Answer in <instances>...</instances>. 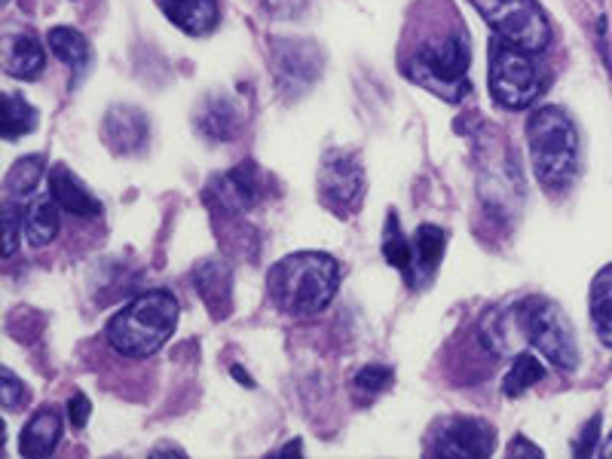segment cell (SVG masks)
I'll return each mask as SVG.
<instances>
[{
    "label": "cell",
    "instance_id": "2e32d148",
    "mask_svg": "<svg viewBox=\"0 0 612 459\" xmlns=\"http://www.w3.org/2000/svg\"><path fill=\"white\" fill-rule=\"evenodd\" d=\"M47 64V52L34 34H13L3 43V71L16 80H38Z\"/></svg>",
    "mask_w": 612,
    "mask_h": 459
},
{
    "label": "cell",
    "instance_id": "ba28073f",
    "mask_svg": "<svg viewBox=\"0 0 612 459\" xmlns=\"http://www.w3.org/2000/svg\"><path fill=\"white\" fill-rule=\"evenodd\" d=\"M368 178L359 153L352 150H328L325 160L319 166V202L338 218H352L362 209Z\"/></svg>",
    "mask_w": 612,
    "mask_h": 459
},
{
    "label": "cell",
    "instance_id": "83f0119b",
    "mask_svg": "<svg viewBox=\"0 0 612 459\" xmlns=\"http://www.w3.org/2000/svg\"><path fill=\"white\" fill-rule=\"evenodd\" d=\"M389 383H392V368H387V365H368V368L355 373V389L368 392V396L383 392Z\"/></svg>",
    "mask_w": 612,
    "mask_h": 459
},
{
    "label": "cell",
    "instance_id": "f1b7e54d",
    "mask_svg": "<svg viewBox=\"0 0 612 459\" xmlns=\"http://www.w3.org/2000/svg\"><path fill=\"white\" fill-rule=\"evenodd\" d=\"M26 227V214L19 218V209H16L13 199H7L3 206V255L13 258L16 249H19V230Z\"/></svg>",
    "mask_w": 612,
    "mask_h": 459
},
{
    "label": "cell",
    "instance_id": "30bf717a",
    "mask_svg": "<svg viewBox=\"0 0 612 459\" xmlns=\"http://www.w3.org/2000/svg\"><path fill=\"white\" fill-rule=\"evenodd\" d=\"M263 197H267V181H263L261 169L251 160L239 162L237 169L212 178L209 190H205V199L218 211H249Z\"/></svg>",
    "mask_w": 612,
    "mask_h": 459
},
{
    "label": "cell",
    "instance_id": "7a4b0ae2",
    "mask_svg": "<svg viewBox=\"0 0 612 459\" xmlns=\"http://www.w3.org/2000/svg\"><path fill=\"white\" fill-rule=\"evenodd\" d=\"M175 325L178 300L169 291H148L108 322V343L129 359H150L175 335Z\"/></svg>",
    "mask_w": 612,
    "mask_h": 459
},
{
    "label": "cell",
    "instance_id": "d6a6232c",
    "mask_svg": "<svg viewBox=\"0 0 612 459\" xmlns=\"http://www.w3.org/2000/svg\"><path fill=\"white\" fill-rule=\"evenodd\" d=\"M509 453H512V457H545V453H542V447L530 445L524 435H518L512 445H509Z\"/></svg>",
    "mask_w": 612,
    "mask_h": 459
},
{
    "label": "cell",
    "instance_id": "8fae6325",
    "mask_svg": "<svg viewBox=\"0 0 612 459\" xmlns=\"http://www.w3.org/2000/svg\"><path fill=\"white\" fill-rule=\"evenodd\" d=\"M496 447V429L478 417H457L444 422L435 438V453L448 459H481L490 457Z\"/></svg>",
    "mask_w": 612,
    "mask_h": 459
},
{
    "label": "cell",
    "instance_id": "8d00e7d4",
    "mask_svg": "<svg viewBox=\"0 0 612 459\" xmlns=\"http://www.w3.org/2000/svg\"><path fill=\"white\" fill-rule=\"evenodd\" d=\"M603 457H612V435H610V441L603 445Z\"/></svg>",
    "mask_w": 612,
    "mask_h": 459
},
{
    "label": "cell",
    "instance_id": "e0dca14e",
    "mask_svg": "<svg viewBox=\"0 0 612 459\" xmlns=\"http://www.w3.org/2000/svg\"><path fill=\"white\" fill-rule=\"evenodd\" d=\"M163 13L190 38L212 34L218 26V3L214 0H163Z\"/></svg>",
    "mask_w": 612,
    "mask_h": 459
},
{
    "label": "cell",
    "instance_id": "484cf974",
    "mask_svg": "<svg viewBox=\"0 0 612 459\" xmlns=\"http://www.w3.org/2000/svg\"><path fill=\"white\" fill-rule=\"evenodd\" d=\"M545 377V368H542V361L536 356H530V352H521L518 359H514L512 371L505 373V383H502V396L505 398H521L526 389H533Z\"/></svg>",
    "mask_w": 612,
    "mask_h": 459
},
{
    "label": "cell",
    "instance_id": "d4e9b609",
    "mask_svg": "<svg viewBox=\"0 0 612 459\" xmlns=\"http://www.w3.org/2000/svg\"><path fill=\"white\" fill-rule=\"evenodd\" d=\"M383 258H387L389 267H395L401 273L408 276V279H417L413 276V246L404 239L401 233V221L395 211H389L387 214V230H383Z\"/></svg>",
    "mask_w": 612,
    "mask_h": 459
},
{
    "label": "cell",
    "instance_id": "5b68a950",
    "mask_svg": "<svg viewBox=\"0 0 612 459\" xmlns=\"http://www.w3.org/2000/svg\"><path fill=\"white\" fill-rule=\"evenodd\" d=\"M518 312H521L524 340H530L554 368L566 373L579 368V343H575L573 325L554 300L526 298L524 303H518Z\"/></svg>",
    "mask_w": 612,
    "mask_h": 459
},
{
    "label": "cell",
    "instance_id": "603a6c76",
    "mask_svg": "<svg viewBox=\"0 0 612 459\" xmlns=\"http://www.w3.org/2000/svg\"><path fill=\"white\" fill-rule=\"evenodd\" d=\"M59 227H62V221H59V202L56 199H40V202H34L31 209H28L26 214V227H22V233L28 237V242L31 246H50L52 239L59 237Z\"/></svg>",
    "mask_w": 612,
    "mask_h": 459
},
{
    "label": "cell",
    "instance_id": "1f68e13d",
    "mask_svg": "<svg viewBox=\"0 0 612 459\" xmlns=\"http://www.w3.org/2000/svg\"><path fill=\"white\" fill-rule=\"evenodd\" d=\"M267 10L275 16V19H294V16L303 13L307 0H263Z\"/></svg>",
    "mask_w": 612,
    "mask_h": 459
},
{
    "label": "cell",
    "instance_id": "52a82bcc",
    "mask_svg": "<svg viewBox=\"0 0 612 459\" xmlns=\"http://www.w3.org/2000/svg\"><path fill=\"white\" fill-rule=\"evenodd\" d=\"M545 80L539 74L536 62L530 59V52L509 47L500 40L490 52V92L509 111L530 108L533 101L545 92Z\"/></svg>",
    "mask_w": 612,
    "mask_h": 459
},
{
    "label": "cell",
    "instance_id": "8992f818",
    "mask_svg": "<svg viewBox=\"0 0 612 459\" xmlns=\"http://www.w3.org/2000/svg\"><path fill=\"white\" fill-rule=\"evenodd\" d=\"M472 3L509 47L542 52L551 43V26L536 0H472Z\"/></svg>",
    "mask_w": 612,
    "mask_h": 459
},
{
    "label": "cell",
    "instance_id": "9a60e30c",
    "mask_svg": "<svg viewBox=\"0 0 612 459\" xmlns=\"http://www.w3.org/2000/svg\"><path fill=\"white\" fill-rule=\"evenodd\" d=\"M50 190L62 211H71L77 218H96V214H101L99 199L92 197L83 187V181L71 169H64V166H56L50 172Z\"/></svg>",
    "mask_w": 612,
    "mask_h": 459
},
{
    "label": "cell",
    "instance_id": "5bb4252c",
    "mask_svg": "<svg viewBox=\"0 0 612 459\" xmlns=\"http://www.w3.org/2000/svg\"><path fill=\"white\" fill-rule=\"evenodd\" d=\"M193 123L200 129V136L209 138V141H233L239 136V126H242V111H239L233 99L212 96V99L202 101Z\"/></svg>",
    "mask_w": 612,
    "mask_h": 459
},
{
    "label": "cell",
    "instance_id": "ffe728a7",
    "mask_svg": "<svg viewBox=\"0 0 612 459\" xmlns=\"http://www.w3.org/2000/svg\"><path fill=\"white\" fill-rule=\"evenodd\" d=\"M444 249H448V233L435 227V223H423L417 230V239H413V267L420 270L423 279H432L438 270V263L444 258Z\"/></svg>",
    "mask_w": 612,
    "mask_h": 459
},
{
    "label": "cell",
    "instance_id": "277c9868",
    "mask_svg": "<svg viewBox=\"0 0 612 459\" xmlns=\"http://www.w3.org/2000/svg\"><path fill=\"white\" fill-rule=\"evenodd\" d=\"M469 40L463 34H448L441 40H425L413 59V80L423 83L444 101H460L469 92Z\"/></svg>",
    "mask_w": 612,
    "mask_h": 459
},
{
    "label": "cell",
    "instance_id": "d590c367",
    "mask_svg": "<svg viewBox=\"0 0 612 459\" xmlns=\"http://www.w3.org/2000/svg\"><path fill=\"white\" fill-rule=\"evenodd\" d=\"M300 450H303V445H300V441H288V445L282 447V450H279L275 457H285V453H300Z\"/></svg>",
    "mask_w": 612,
    "mask_h": 459
},
{
    "label": "cell",
    "instance_id": "74e56055",
    "mask_svg": "<svg viewBox=\"0 0 612 459\" xmlns=\"http://www.w3.org/2000/svg\"><path fill=\"white\" fill-rule=\"evenodd\" d=\"M3 3H7V0H3Z\"/></svg>",
    "mask_w": 612,
    "mask_h": 459
},
{
    "label": "cell",
    "instance_id": "6da1fadb",
    "mask_svg": "<svg viewBox=\"0 0 612 459\" xmlns=\"http://www.w3.org/2000/svg\"><path fill=\"white\" fill-rule=\"evenodd\" d=\"M267 288L275 310L291 319H313L338 298L340 263L325 251H298L275 263Z\"/></svg>",
    "mask_w": 612,
    "mask_h": 459
},
{
    "label": "cell",
    "instance_id": "7c38bea8",
    "mask_svg": "<svg viewBox=\"0 0 612 459\" xmlns=\"http://www.w3.org/2000/svg\"><path fill=\"white\" fill-rule=\"evenodd\" d=\"M101 136L104 144L117 153V157H136L148 148L150 138V120L148 113L132 104H117L104 113V123H101Z\"/></svg>",
    "mask_w": 612,
    "mask_h": 459
},
{
    "label": "cell",
    "instance_id": "4316f807",
    "mask_svg": "<svg viewBox=\"0 0 612 459\" xmlns=\"http://www.w3.org/2000/svg\"><path fill=\"white\" fill-rule=\"evenodd\" d=\"M0 401H3V408L10 410V413L26 408L28 401L26 383H22L10 368H3V373H0Z\"/></svg>",
    "mask_w": 612,
    "mask_h": 459
},
{
    "label": "cell",
    "instance_id": "836d02e7",
    "mask_svg": "<svg viewBox=\"0 0 612 459\" xmlns=\"http://www.w3.org/2000/svg\"><path fill=\"white\" fill-rule=\"evenodd\" d=\"M160 453H178V457H184V450L178 445H160V447H153V453L150 457H160Z\"/></svg>",
    "mask_w": 612,
    "mask_h": 459
},
{
    "label": "cell",
    "instance_id": "44dd1931",
    "mask_svg": "<svg viewBox=\"0 0 612 459\" xmlns=\"http://www.w3.org/2000/svg\"><path fill=\"white\" fill-rule=\"evenodd\" d=\"M47 40H50V50L56 59H62L68 68H74V71H87L89 68V59H92V47H89V40L80 34V31H74V28H52L50 34H47Z\"/></svg>",
    "mask_w": 612,
    "mask_h": 459
},
{
    "label": "cell",
    "instance_id": "d6986e66",
    "mask_svg": "<svg viewBox=\"0 0 612 459\" xmlns=\"http://www.w3.org/2000/svg\"><path fill=\"white\" fill-rule=\"evenodd\" d=\"M588 307H591V322H594L600 343L612 349V263L594 276Z\"/></svg>",
    "mask_w": 612,
    "mask_h": 459
},
{
    "label": "cell",
    "instance_id": "4dcf8cb0",
    "mask_svg": "<svg viewBox=\"0 0 612 459\" xmlns=\"http://www.w3.org/2000/svg\"><path fill=\"white\" fill-rule=\"evenodd\" d=\"M89 413H92V405H89V398L83 392H74L71 401H68V417L74 422L77 429H83L89 422Z\"/></svg>",
    "mask_w": 612,
    "mask_h": 459
},
{
    "label": "cell",
    "instance_id": "ac0fdd59",
    "mask_svg": "<svg viewBox=\"0 0 612 459\" xmlns=\"http://www.w3.org/2000/svg\"><path fill=\"white\" fill-rule=\"evenodd\" d=\"M62 441V417L52 408H40L26 429H22V441H19V450L22 457L40 459L50 457L52 450Z\"/></svg>",
    "mask_w": 612,
    "mask_h": 459
},
{
    "label": "cell",
    "instance_id": "f546056e",
    "mask_svg": "<svg viewBox=\"0 0 612 459\" xmlns=\"http://www.w3.org/2000/svg\"><path fill=\"white\" fill-rule=\"evenodd\" d=\"M598 438H600V413H594L591 422L582 429V438L573 445L575 457H591V453L598 450Z\"/></svg>",
    "mask_w": 612,
    "mask_h": 459
},
{
    "label": "cell",
    "instance_id": "7402d4cb",
    "mask_svg": "<svg viewBox=\"0 0 612 459\" xmlns=\"http://www.w3.org/2000/svg\"><path fill=\"white\" fill-rule=\"evenodd\" d=\"M47 174V162L43 157H22L16 160V166L7 172V181H3V190H7V199L13 202H26L28 197H34V190L43 181Z\"/></svg>",
    "mask_w": 612,
    "mask_h": 459
},
{
    "label": "cell",
    "instance_id": "4fadbf2b",
    "mask_svg": "<svg viewBox=\"0 0 612 459\" xmlns=\"http://www.w3.org/2000/svg\"><path fill=\"white\" fill-rule=\"evenodd\" d=\"M193 288L205 303L214 322H221L233 310V270L221 258H209L193 270Z\"/></svg>",
    "mask_w": 612,
    "mask_h": 459
},
{
    "label": "cell",
    "instance_id": "3957f363",
    "mask_svg": "<svg viewBox=\"0 0 612 459\" xmlns=\"http://www.w3.org/2000/svg\"><path fill=\"white\" fill-rule=\"evenodd\" d=\"M526 144L539 184L566 190L579 174V132L561 108H542L526 120Z\"/></svg>",
    "mask_w": 612,
    "mask_h": 459
},
{
    "label": "cell",
    "instance_id": "e575fe53",
    "mask_svg": "<svg viewBox=\"0 0 612 459\" xmlns=\"http://www.w3.org/2000/svg\"><path fill=\"white\" fill-rule=\"evenodd\" d=\"M233 377H237V380H239V383H242V386H249V389H254V380H251L249 373L242 371L239 365H237V368H233Z\"/></svg>",
    "mask_w": 612,
    "mask_h": 459
},
{
    "label": "cell",
    "instance_id": "9c48e42d",
    "mask_svg": "<svg viewBox=\"0 0 612 459\" xmlns=\"http://www.w3.org/2000/svg\"><path fill=\"white\" fill-rule=\"evenodd\" d=\"M270 59H273L275 80L285 92H294V89L307 92L322 77V64H325V56L313 40H273Z\"/></svg>",
    "mask_w": 612,
    "mask_h": 459
},
{
    "label": "cell",
    "instance_id": "cb8c5ba5",
    "mask_svg": "<svg viewBox=\"0 0 612 459\" xmlns=\"http://www.w3.org/2000/svg\"><path fill=\"white\" fill-rule=\"evenodd\" d=\"M38 129V111L28 104L22 96H7L3 99V113H0V136L7 141H19L28 132Z\"/></svg>",
    "mask_w": 612,
    "mask_h": 459
}]
</instances>
